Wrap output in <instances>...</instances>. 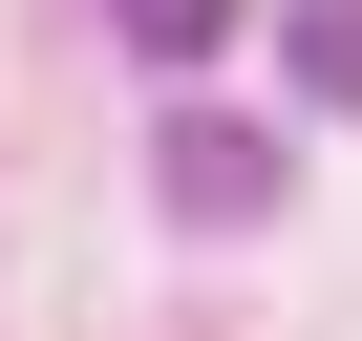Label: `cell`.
Listing matches in <instances>:
<instances>
[{
  "instance_id": "cell-1",
  "label": "cell",
  "mask_w": 362,
  "mask_h": 341,
  "mask_svg": "<svg viewBox=\"0 0 362 341\" xmlns=\"http://www.w3.org/2000/svg\"><path fill=\"white\" fill-rule=\"evenodd\" d=\"M149 192L192 214V235H256V214H277V128H235V107H170V128H149Z\"/></svg>"
},
{
  "instance_id": "cell-2",
  "label": "cell",
  "mask_w": 362,
  "mask_h": 341,
  "mask_svg": "<svg viewBox=\"0 0 362 341\" xmlns=\"http://www.w3.org/2000/svg\"><path fill=\"white\" fill-rule=\"evenodd\" d=\"M277 43H298V86H320V107H362V0H277Z\"/></svg>"
},
{
  "instance_id": "cell-3",
  "label": "cell",
  "mask_w": 362,
  "mask_h": 341,
  "mask_svg": "<svg viewBox=\"0 0 362 341\" xmlns=\"http://www.w3.org/2000/svg\"><path fill=\"white\" fill-rule=\"evenodd\" d=\"M107 22H128L149 64H192V43H235V0H107Z\"/></svg>"
}]
</instances>
